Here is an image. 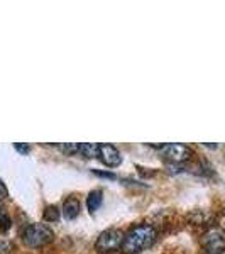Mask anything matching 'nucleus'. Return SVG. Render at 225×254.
I'll use <instances>...</instances> for the list:
<instances>
[{
  "mask_svg": "<svg viewBox=\"0 0 225 254\" xmlns=\"http://www.w3.org/2000/svg\"><path fill=\"white\" fill-rule=\"evenodd\" d=\"M156 241V231H154L153 225L141 224L136 225L134 229L125 234L124 237V244H122V251L127 254H136L141 253L144 249L151 248Z\"/></svg>",
  "mask_w": 225,
  "mask_h": 254,
  "instance_id": "f257e3e1",
  "label": "nucleus"
},
{
  "mask_svg": "<svg viewBox=\"0 0 225 254\" xmlns=\"http://www.w3.org/2000/svg\"><path fill=\"white\" fill-rule=\"evenodd\" d=\"M22 239L29 248H43L55 239V232L44 224H31L24 231Z\"/></svg>",
  "mask_w": 225,
  "mask_h": 254,
  "instance_id": "f03ea898",
  "label": "nucleus"
},
{
  "mask_svg": "<svg viewBox=\"0 0 225 254\" xmlns=\"http://www.w3.org/2000/svg\"><path fill=\"white\" fill-rule=\"evenodd\" d=\"M124 234L117 229H109V231H104L97 239V251L98 253H112V251H118L124 244Z\"/></svg>",
  "mask_w": 225,
  "mask_h": 254,
  "instance_id": "7ed1b4c3",
  "label": "nucleus"
},
{
  "mask_svg": "<svg viewBox=\"0 0 225 254\" xmlns=\"http://www.w3.org/2000/svg\"><path fill=\"white\" fill-rule=\"evenodd\" d=\"M202 246L207 254H222L225 251V231L220 227H212L203 234Z\"/></svg>",
  "mask_w": 225,
  "mask_h": 254,
  "instance_id": "20e7f679",
  "label": "nucleus"
},
{
  "mask_svg": "<svg viewBox=\"0 0 225 254\" xmlns=\"http://www.w3.org/2000/svg\"><path fill=\"white\" fill-rule=\"evenodd\" d=\"M163 156L173 163H181L190 159L191 156V149L185 144H176V142H171V144H163L159 146Z\"/></svg>",
  "mask_w": 225,
  "mask_h": 254,
  "instance_id": "39448f33",
  "label": "nucleus"
},
{
  "mask_svg": "<svg viewBox=\"0 0 225 254\" xmlns=\"http://www.w3.org/2000/svg\"><path fill=\"white\" fill-rule=\"evenodd\" d=\"M98 156H100L104 165L112 166V168L118 166L122 163L120 153H118L117 147L112 144H100V147H98Z\"/></svg>",
  "mask_w": 225,
  "mask_h": 254,
  "instance_id": "423d86ee",
  "label": "nucleus"
},
{
  "mask_svg": "<svg viewBox=\"0 0 225 254\" xmlns=\"http://www.w3.org/2000/svg\"><path fill=\"white\" fill-rule=\"evenodd\" d=\"M63 214L66 219H76L80 214V202L76 198H68L63 205Z\"/></svg>",
  "mask_w": 225,
  "mask_h": 254,
  "instance_id": "0eeeda50",
  "label": "nucleus"
},
{
  "mask_svg": "<svg viewBox=\"0 0 225 254\" xmlns=\"http://www.w3.org/2000/svg\"><path fill=\"white\" fill-rule=\"evenodd\" d=\"M102 200H104V196H102V191L100 190H95L92 191V193L88 195V200H87V205H88V210L92 212H97L98 208L102 205Z\"/></svg>",
  "mask_w": 225,
  "mask_h": 254,
  "instance_id": "6e6552de",
  "label": "nucleus"
},
{
  "mask_svg": "<svg viewBox=\"0 0 225 254\" xmlns=\"http://www.w3.org/2000/svg\"><path fill=\"white\" fill-rule=\"evenodd\" d=\"M98 147H100V144L83 142V144H80V153L83 154L85 158H95V156H98Z\"/></svg>",
  "mask_w": 225,
  "mask_h": 254,
  "instance_id": "1a4fd4ad",
  "label": "nucleus"
},
{
  "mask_svg": "<svg viewBox=\"0 0 225 254\" xmlns=\"http://www.w3.org/2000/svg\"><path fill=\"white\" fill-rule=\"evenodd\" d=\"M44 219H46L48 222H53V220L56 222V220L59 219V210H58V208H56L55 205H53V207H48L46 210H44Z\"/></svg>",
  "mask_w": 225,
  "mask_h": 254,
  "instance_id": "9d476101",
  "label": "nucleus"
},
{
  "mask_svg": "<svg viewBox=\"0 0 225 254\" xmlns=\"http://www.w3.org/2000/svg\"><path fill=\"white\" fill-rule=\"evenodd\" d=\"M61 149L66 154H76L80 153V144H61Z\"/></svg>",
  "mask_w": 225,
  "mask_h": 254,
  "instance_id": "9b49d317",
  "label": "nucleus"
},
{
  "mask_svg": "<svg viewBox=\"0 0 225 254\" xmlns=\"http://www.w3.org/2000/svg\"><path fill=\"white\" fill-rule=\"evenodd\" d=\"M10 253V243L0 239V254H9Z\"/></svg>",
  "mask_w": 225,
  "mask_h": 254,
  "instance_id": "f8f14e48",
  "label": "nucleus"
},
{
  "mask_svg": "<svg viewBox=\"0 0 225 254\" xmlns=\"http://www.w3.org/2000/svg\"><path fill=\"white\" fill-rule=\"evenodd\" d=\"M9 196V191H7V187L3 185V182L0 180V200L2 198H7Z\"/></svg>",
  "mask_w": 225,
  "mask_h": 254,
  "instance_id": "ddd939ff",
  "label": "nucleus"
},
{
  "mask_svg": "<svg viewBox=\"0 0 225 254\" xmlns=\"http://www.w3.org/2000/svg\"><path fill=\"white\" fill-rule=\"evenodd\" d=\"M97 176H104V178H110V180H113L115 178V175L113 173H107V171H93Z\"/></svg>",
  "mask_w": 225,
  "mask_h": 254,
  "instance_id": "4468645a",
  "label": "nucleus"
},
{
  "mask_svg": "<svg viewBox=\"0 0 225 254\" xmlns=\"http://www.w3.org/2000/svg\"><path fill=\"white\" fill-rule=\"evenodd\" d=\"M14 147L19 151V153H24V154L29 153V146H24V144H14Z\"/></svg>",
  "mask_w": 225,
  "mask_h": 254,
  "instance_id": "2eb2a0df",
  "label": "nucleus"
}]
</instances>
